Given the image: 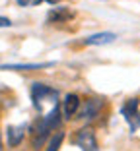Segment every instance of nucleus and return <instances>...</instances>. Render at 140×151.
Segmentation results:
<instances>
[{
	"label": "nucleus",
	"instance_id": "nucleus-9",
	"mask_svg": "<svg viewBox=\"0 0 140 151\" xmlns=\"http://www.w3.org/2000/svg\"><path fill=\"white\" fill-rule=\"evenodd\" d=\"M53 62H47V64H4L0 66V70H37V68H45L51 66Z\"/></svg>",
	"mask_w": 140,
	"mask_h": 151
},
{
	"label": "nucleus",
	"instance_id": "nucleus-4",
	"mask_svg": "<svg viewBox=\"0 0 140 151\" xmlns=\"http://www.w3.org/2000/svg\"><path fill=\"white\" fill-rule=\"evenodd\" d=\"M62 111L66 118H74L78 114V111H80V97L76 93H68L62 101Z\"/></svg>",
	"mask_w": 140,
	"mask_h": 151
},
{
	"label": "nucleus",
	"instance_id": "nucleus-11",
	"mask_svg": "<svg viewBox=\"0 0 140 151\" xmlns=\"http://www.w3.org/2000/svg\"><path fill=\"white\" fill-rule=\"evenodd\" d=\"M43 2H49V4H57L59 0H18L20 6H39Z\"/></svg>",
	"mask_w": 140,
	"mask_h": 151
},
{
	"label": "nucleus",
	"instance_id": "nucleus-1",
	"mask_svg": "<svg viewBox=\"0 0 140 151\" xmlns=\"http://www.w3.org/2000/svg\"><path fill=\"white\" fill-rule=\"evenodd\" d=\"M31 99H33L35 109L39 112H43V116H47L49 112H53L59 107V91L45 83H33Z\"/></svg>",
	"mask_w": 140,
	"mask_h": 151
},
{
	"label": "nucleus",
	"instance_id": "nucleus-12",
	"mask_svg": "<svg viewBox=\"0 0 140 151\" xmlns=\"http://www.w3.org/2000/svg\"><path fill=\"white\" fill-rule=\"evenodd\" d=\"M8 25H12V22L8 18H4V16H0V27H8Z\"/></svg>",
	"mask_w": 140,
	"mask_h": 151
},
{
	"label": "nucleus",
	"instance_id": "nucleus-13",
	"mask_svg": "<svg viewBox=\"0 0 140 151\" xmlns=\"http://www.w3.org/2000/svg\"><path fill=\"white\" fill-rule=\"evenodd\" d=\"M0 149H2V142H0Z\"/></svg>",
	"mask_w": 140,
	"mask_h": 151
},
{
	"label": "nucleus",
	"instance_id": "nucleus-5",
	"mask_svg": "<svg viewBox=\"0 0 140 151\" xmlns=\"http://www.w3.org/2000/svg\"><path fill=\"white\" fill-rule=\"evenodd\" d=\"M74 16L76 14L72 12V10L68 8H53L49 12V23H64V22H70V19H74Z\"/></svg>",
	"mask_w": 140,
	"mask_h": 151
},
{
	"label": "nucleus",
	"instance_id": "nucleus-7",
	"mask_svg": "<svg viewBox=\"0 0 140 151\" xmlns=\"http://www.w3.org/2000/svg\"><path fill=\"white\" fill-rule=\"evenodd\" d=\"M25 130L27 126L22 124V126H8V145L10 147H16L22 143L23 136H25Z\"/></svg>",
	"mask_w": 140,
	"mask_h": 151
},
{
	"label": "nucleus",
	"instance_id": "nucleus-3",
	"mask_svg": "<svg viewBox=\"0 0 140 151\" xmlns=\"http://www.w3.org/2000/svg\"><path fill=\"white\" fill-rule=\"evenodd\" d=\"M74 143L80 147L82 151H97V142H95V134L91 128H84L76 134Z\"/></svg>",
	"mask_w": 140,
	"mask_h": 151
},
{
	"label": "nucleus",
	"instance_id": "nucleus-10",
	"mask_svg": "<svg viewBox=\"0 0 140 151\" xmlns=\"http://www.w3.org/2000/svg\"><path fill=\"white\" fill-rule=\"evenodd\" d=\"M62 139H64V132H57L53 136V138L49 139V145H47V149L45 151H59V147H60V143H62Z\"/></svg>",
	"mask_w": 140,
	"mask_h": 151
},
{
	"label": "nucleus",
	"instance_id": "nucleus-6",
	"mask_svg": "<svg viewBox=\"0 0 140 151\" xmlns=\"http://www.w3.org/2000/svg\"><path fill=\"white\" fill-rule=\"evenodd\" d=\"M115 39H117V35L113 31H101V33H94V35L86 37L84 43L86 45H109V43H113Z\"/></svg>",
	"mask_w": 140,
	"mask_h": 151
},
{
	"label": "nucleus",
	"instance_id": "nucleus-8",
	"mask_svg": "<svg viewBox=\"0 0 140 151\" xmlns=\"http://www.w3.org/2000/svg\"><path fill=\"white\" fill-rule=\"evenodd\" d=\"M101 109V101H97V99H88L86 105L78 111V116L80 118H94L97 112H99Z\"/></svg>",
	"mask_w": 140,
	"mask_h": 151
},
{
	"label": "nucleus",
	"instance_id": "nucleus-2",
	"mask_svg": "<svg viewBox=\"0 0 140 151\" xmlns=\"http://www.w3.org/2000/svg\"><path fill=\"white\" fill-rule=\"evenodd\" d=\"M123 116H125V120L128 122V126H131L132 132H136V130L140 128V111H138V99H128L125 105H123L121 109Z\"/></svg>",
	"mask_w": 140,
	"mask_h": 151
}]
</instances>
